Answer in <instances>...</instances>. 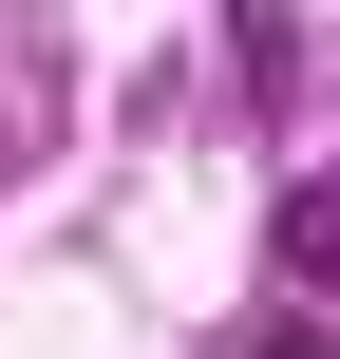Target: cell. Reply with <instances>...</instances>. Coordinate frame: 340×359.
<instances>
[{"label": "cell", "instance_id": "cell-1", "mask_svg": "<svg viewBox=\"0 0 340 359\" xmlns=\"http://www.w3.org/2000/svg\"><path fill=\"white\" fill-rule=\"evenodd\" d=\"M284 265H303V284H340V189H303V208H284Z\"/></svg>", "mask_w": 340, "mask_h": 359}]
</instances>
